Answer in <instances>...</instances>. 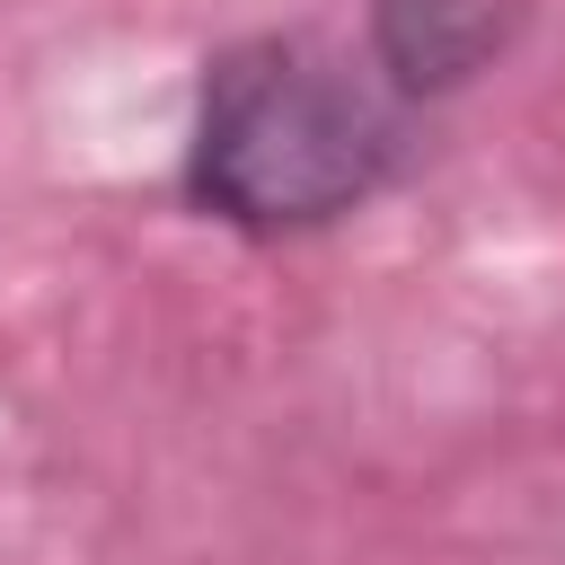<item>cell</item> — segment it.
<instances>
[{"instance_id": "1", "label": "cell", "mask_w": 565, "mask_h": 565, "mask_svg": "<svg viewBox=\"0 0 565 565\" xmlns=\"http://www.w3.org/2000/svg\"><path fill=\"white\" fill-rule=\"evenodd\" d=\"M388 168H397L388 106L318 44L256 35L203 71V106H194V141H185L194 212H212L247 238L327 230L353 203H371Z\"/></svg>"}, {"instance_id": "2", "label": "cell", "mask_w": 565, "mask_h": 565, "mask_svg": "<svg viewBox=\"0 0 565 565\" xmlns=\"http://www.w3.org/2000/svg\"><path fill=\"white\" fill-rule=\"evenodd\" d=\"M512 35V0H371V62L397 97L468 88Z\"/></svg>"}]
</instances>
